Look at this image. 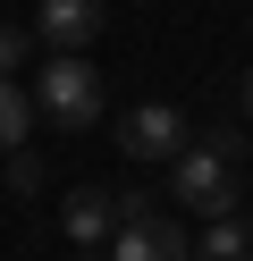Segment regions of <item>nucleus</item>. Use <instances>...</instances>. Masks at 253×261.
I'll list each match as a JSON object with an SVG mask.
<instances>
[{"label":"nucleus","instance_id":"1","mask_svg":"<svg viewBox=\"0 0 253 261\" xmlns=\"http://www.w3.org/2000/svg\"><path fill=\"white\" fill-rule=\"evenodd\" d=\"M34 110L51 126H67V135H84L101 118V68H84V51H51L34 68Z\"/></svg>","mask_w":253,"mask_h":261},{"label":"nucleus","instance_id":"2","mask_svg":"<svg viewBox=\"0 0 253 261\" xmlns=\"http://www.w3.org/2000/svg\"><path fill=\"white\" fill-rule=\"evenodd\" d=\"M169 194H177L186 211H202V219L236 211V177H228V152H211V143H186V152L169 160Z\"/></svg>","mask_w":253,"mask_h":261},{"label":"nucleus","instance_id":"3","mask_svg":"<svg viewBox=\"0 0 253 261\" xmlns=\"http://www.w3.org/2000/svg\"><path fill=\"white\" fill-rule=\"evenodd\" d=\"M118 152H127V160H177V152H186V110H177V101H144V110H127Z\"/></svg>","mask_w":253,"mask_h":261},{"label":"nucleus","instance_id":"4","mask_svg":"<svg viewBox=\"0 0 253 261\" xmlns=\"http://www.w3.org/2000/svg\"><path fill=\"white\" fill-rule=\"evenodd\" d=\"M101 17H110V0H42L34 9V42L42 51H84L101 34Z\"/></svg>","mask_w":253,"mask_h":261},{"label":"nucleus","instance_id":"5","mask_svg":"<svg viewBox=\"0 0 253 261\" xmlns=\"http://www.w3.org/2000/svg\"><path fill=\"white\" fill-rule=\"evenodd\" d=\"M110 261H194V244H186L177 219H135L110 236Z\"/></svg>","mask_w":253,"mask_h":261},{"label":"nucleus","instance_id":"6","mask_svg":"<svg viewBox=\"0 0 253 261\" xmlns=\"http://www.w3.org/2000/svg\"><path fill=\"white\" fill-rule=\"evenodd\" d=\"M59 227H67V244H84V253H93V244H110V227H118V211H110V194H67V211H59Z\"/></svg>","mask_w":253,"mask_h":261},{"label":"nucleus","instance_id":"7","mask_svg":"<svg viewBox=\"0 0 253 261\" xmlns=\"http://www.w3.org/2000/svg\"><path fill=\"white\" fill-rule=\"evenodd\" d=\"M194 261H253V227L236 219V211H219V219L202 227V244H194Z\"/></svg>","mask_w":253,"mask_h":261},{"label":"nucleus","instance_id":"8","mask_svg":"<svg viewBox=\"0 0 253 261\" xmlns=\"http://www.w3.org/2000/svg\"><path fill=\"white\" fill-rule=\"evenodd\" d=\"M26 135H34V93L17 76H0V152H17Z\"/></svg>","mask_w":253,"mask_h":261},{"label":"nucleus","instance_id":"9","mask_svg":"<svg viewBox=\"0 0 253 261\" xmlns=\"http://www.w3.org/2000/svg\"><path fill=\"white\" fill-rule=\"evenodd\" d=\"M34 68V25H0V76Z\"/></svg>","mask_w":253,"mask_h":261},{"label":"nucleus","instance_id":"10","mask_svg":"<svg viewBox=\"0 0 253 261\" xmlns=\"http://www.w3.org/2000/svg\"><path fill=\"white\" fill-rule=\"evenodd\" d=\"M34 186H42V160L17 143V152H9V194H34Z\"/></svg>","mask_w":253,"mask_h":261},{"label":"nucleus","instance_id":"11","mask_svg":"<svg viewBox=\"0 0 253 261\" xmlns=\"http://www.w3.org/2000/svg\"><path fill=\"white\" fill-rule=\"evenodd\" d=\"M245 118H253V68H245Z\"/></svg>","mask_w":253,"mask_h":261}]
</instances>
